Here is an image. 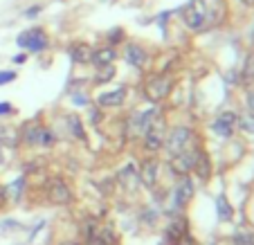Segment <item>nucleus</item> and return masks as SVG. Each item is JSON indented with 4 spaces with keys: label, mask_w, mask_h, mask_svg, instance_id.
<instances>
[{
    "label": "nucleus",
    "mask_w": 254,
    "mask_h": 245,
    "mask_svg": "<svg viewBox=\"0 0 254 245\" xmlns=\"http://www.w3.org/2000/svg\"><path fill=\"white\" fill-rule=\"evenodd\" d=\"M198 153H200V151H189V149H185L183 153L173 155V158H171L173 171L180 173V176H187L189 171H193V167H196V160H198Z\"/></svg>",
    "instance_id": "obj_8"
},
{
    "label": "nucleus",
    "mask_w": 254,
    "mask_h": 245,
    "mask_svg": "<svg viewBox=\"0 0 254 245\" xmlns=\"http://www.w3.org/2000/svg\"><path fill=\"white\" fill-rule=\"evenodd\" d=\"M189 139H191V130L187 128V126H178V128H173L171 133L164 137V149H167V153L171 155H178V153H183L185 149L189 146Z\"/></svg>",
    "instance_id": "obj_4"
},
{
    "label": "nucleus",
    "mask_w": 254,
    "mask_h": 245,
    "mask_svg": "<svg viewBox=\"0 0 254 245\" xmlns=\"http://www.w3.org/2000/svg\"><path fill=\"white\" fill-rule=\"evenodd\" d=\"M236 122H239V117H236L234 113H223V115L216 117L211 128H214L216 135H221V137H232V133H234V128H236Z\"/></svg>",
    "instance_id": "obj_10"
},
{
    "label": "nucleus",
    "mask_w": 254,
    "mask_h": 245,
    "mask_svg": "<svg viewBox=\"0 0 254 245\" xmlns=\"http://www.w3.org/2000/svg\"><path fill=\"white\" fill-rule=\"evenodd\" d=\"M25 61V54H18V57H14V63H23Z\"/></svg>",
    "instance_id": "obj_34"
},
{
    "label": "nucleus",
    "mask_w": 254,
    "mask_h": 245,
    "mask_svg": "<svg viewBox=\"0 0 254 245\" xmlns=\"http://www.w3.org/2000/svg\"><path fill=\"white\" fill-rule=\"evenodd\" d=\"M191 198H193V183H191V178L185 176V178L178 183L176 191H173V205H176V209H183Z\"/></svg>",
    "instance_id": "obj_11"
},
{
    "label": "nucleus",
    "mask_w": 254,
    "mask_h": 245,
    "mask_svg": "<svg viewBox=\"0 0 254 245\" xmlns=\"http://www.w3.org/2000/svg\"><path fill=\"white\" fill-rule=\"evenodd\" d=\"M115 57H117V52L113 48H99L97 52H92L90 63H92V65H97V67H101V65L113 63V61H115Z\"/></svg>",
    "instance_id": "obj_15"
},
{
    "label": "nucleus",
    "mask_w": 254,
    "mask_h": 245,
    "mask_svg": "<svg viewBox=\"0 0 254 245\" xmlns=\"http://www.w3.org/2000/svg\"><path fill=\"white\" fill-rule=\"evenodd\" d=\"M99 239H101V243L104 245H117V236H115V232L111 230V227H106V230H99Z\"/></svg>",
    "instance_id": "obj_25"
},
{
    "label": "nucleus",
    "mask_w": 254,
    "mask_h": 245,
    "mask_svg": "<svg viewBox=\"0 0 254 245\" xmlns=\"http://www.w3.org/2000/svg\"><path fill=\"white\" fill-rule=\"evenodd\" d=\"M23 191H25V178L14 180V183H11L9 187L5 189V193H7V196H9L14 202H18L20 198H23Z\"/></svg>",
    "instance_id": "obj_20"
},
{
    "label": "nucleus",
    "mask_w": 254,
    "mask_h": 245,
    "mask_svg": "<svg viewBox=\"0 0 254 245\" xmlns=\"http://www.w3.org/2000/svg\"><path fill=\"white\" fill-rule=\"evenodd\" d=\"M16 43H18V48L27 50V52H43V50L48 48V34L39 27L25 29V32L18 34Z\"/></svg>",
    "instance_id": "obj_3"
},
{
    "label": "nucleus",
    "mask_w": 254,
    "mask_h": 245,
    "mask_svg": "<svg viewBox=\"0 0 254 245\" xmlns=\"http://www.w3.org/2000/svg\"><path fill=\"white\" fill-rule=\"evenodd\" d=\"M14 79H16V72H11V70H2V72H0V86L11 83Z\"/></svg>",
    "instance_id": "obj_28"
},
{
    "label": "nucleus",
    "mask_w": 254,
    "mask_h": 245,
    "mask_svg": "<svg viewBox=\"0 0 254 245\" xmlns=\"http://www.w3.org/2000/svg\"><path fill=\"white\" fill-rule=\"evenodd\" d=\"M48 198L54 205H70L72 202V191L67 187L65 180L61 178H52L48 183Z\"/></svg>",
    "instance_id": "obj_6"
},
{
    "label": "nucleus",
    "mask_w": 254,
    "mask_h": 245,
    "mask_svg": "<svg viewBox=\"0 0 254 245\" xmlns=\"http://www.w3.org/2000/svg\"><path fill=\"white\" fill-rule=\"evenodd\" d=\"M198 171V176H200L202 180L209 176V160H207V155H202V153H198V160H196V167H193Z\"/></svg>",
    "instance_id": "obj_24"
},
{
    "label": "nucleus",
    "mask_w": 254,
    "mask_h": 245,
    "mask_svg": "<svg viewBox=\"0 0 254 245\" xmlns=\"http://www.w3.org/2000/svg\"><path fill=\"white\" fill-rule=\"evenodd\" d=\"M216 209H218V218H221V221H232V216H234V209H232L230 200H227L225 196H218Z\"/></svg>",
    "instance_id": "obj_19"
},
{
    "label": "nucleus",
    "mask_w": 254,
    "mask_h": 245,
    "mask_svg": "<svg viewBox=\"0 0 254 245\" xmlns=\"http://www.w3.org/2000/svg\"><path fill=\"white\" fill-rule=\"evenodd\" d=\"M245 5H254V0H243Z\"/></svg>",
    "instance_id": "obj_36"
},
{
    "label": "nucleus",
    "mask_w": 254,
    "mask_h": 245,
    "mask_svg": "<svg viewBox=\"0 0 254 245\" xmlns=\"http://www.w3.org/2000/svg\"><path fill=\"white\" fill-rule=\"evenodd\" d=\"M63 245H77V243H63Z\"/></svg>",
    "instance_id": "obj_37"
},
{
    "label": "nucleus",
    "mask_w": 254,
    "mask_h": 245,
    "mask_svg": "<svg viewBox=\"0 0 254 245\" xmlns=\"http://www.w3.org/2000/svg\"><path fill=\"white\" fill-rule=\"evenodd\" d=\"M113 74H115V67H113V63H108V65H101V67H97L95 81L97 83H108L113 79Z\"/></svg>",
    "instance_id": "obj_21"
},
{
    "label": "nucleus",
    "mask_w": 254,
    "mask_h": 245,
    "mask_svg": "<svg viewBox=\"0 0 254 245\" xmlns=\"http://www.w3.org/2000/svg\"><path fill=\"white\" fill-rule=\"evenodd\" d=\"M70 57L74 63H90V57H92V50L83 43H77L70 48Z\"/></svg>",
    "instance_id": "obj_17"
},
{
    "label": "nucleus",
    "mask_w": 254,
    "mask_h": 245,
    "mask_svg": "<svg viewBox=\"0 0 254 245\" xmlns=\"http://www.w3.org/2000/svg\"><path fill=\"white\" fill-rule=\"evenodd\" d=\"M23 142L29 144V146H52L54 144V135H52L50 128H45V126L32 122V124L23 126Z\"/></svg>",
    "instance_id": "obj_2"
},
{
    "label": "nucleus",
    "mask_w": 254,
    "mask_h": 245,
    "mask_svg": "<svg viewBox=\"0 0 254 245\" xmlns=\"http://www.w3.org/2000/svg\"><path fill=\"white\" fill-rule=\"evenodd\" d=\"M124 97H126V88H117V90H111V92L99 95L97 97V104H99V106H106V108L120 106L122 101H124Z\"/></svg>",
    "instance_id": "obj_13"
},
{
    "label": "nucleus",
    "mask_w": 254,
    "mask_h": 245,
    "mask_svg": "<svg viewBox=\"0 0 254 245\" xmlns=\"http://www.w3.org/2000/svg\"><path fill=\"white\" fill-rule=\"evenodd\" d=\"M126 61H128L130 65L142 67L144 63H146V52H144L139 45H128V48H126Z\"/></svg>",
    "instance_id": "obj_16"
},
{
    "label": "nucleus",
    "mask_w": 254,
    "mask_h": 245,
    "mask_svg": "<svg viewBox=\"0 0 254 245\" xmlns=\"http://www.w3.org/2000/svg\"><path fill=\"white\" fill-rule=\"evenodd\" d=\"M11 113H14V106L7 104V101H2V104H0V115H11Z\"/></svg>",
    "instance_id": "obj_30"
},
{
    "label": "nucleus",
    "mask_w": 254,
    "mask_h": 245,
    "mask_svg": "<svg viewBox=\"0 0 254 245\" xmlns=\"http://www.w3.org/2000/svg\"><path fill=\"white\" fill-rule=\"evenodd\" d=\"M120 180H122V184H124L126 189H137V183H139V176L135 173V169L133 167H126V169H122L120 171Z\"/></svg>",
    "instance_id": "obj_18"
},
{
    "label": "nucleus",
    "mask_w": 254,
    "mask_h": 245,
    "mask_svg": "<svg viewBox=\"0 0 254 245\" xmlns=\"http://www.w3.org/2000/svg\"><path fill=\"white\" fill-rule=\"evenodd\" d=\"M160 117V113L155 108H149L144 113H137V115H130L128 124H126V135L128 137H142L146 130L153 126V122Z\"/></svg>",
    "instance_id": "obj_1"
},
{
    "label": "nucleus",
    "mask_w": 254,
    "mask_h": 245,
    "mask_svg": "<svg viewBox=\"0 0 254 245\" xmlns=\"http://www.w3.org/2000/svg\"><path fill=\"white\" fill-rule=\"evenodd\" d=\"M39 11H41V7H32V9L27 11V16H29V18H32V16H36V14H39Z\"/></svg>",
    "instance_id": "obj_32"
},
{
    "label": "nucleus",
    "mask_w": 254,
    "mask_h": 245,
    "mask_svg": "<svg viewBox=\"0 0 254 245\" xmlns=\"http://www.w3.org/2000/svg\"><path fill=\"white\" fill-rule=\"evenodd\" d=\"M5 162V153H2V149H0V164Z\"/></svg>",
    "instance_id": "obj_35"
},
{
    "label": "nucleus",
    "mask_w": 254,
    "mask_h": 245,
    "mask_svg": "<svg viewBox=\"0 0 254 245\" xmlns=\"http://www.w3.org/2000/svg\"><path fill=\"white\" fill-rule=\"evenodd\" d=\"M67 124H70V130L72 135L77 139H86V135H83V126H81V120H79L77 115H67Z\"/></svg>",
    "instance_id": "obj_22"
},
{
    "label": "nucleus",
    "mask_w": 254,
    "mask_h": 245,
    "mask_svg": "<svg viewBox=\"0 0 254 245\" xmlns=\"http://www.w3.org/2000/svg\"><path fill=\"white\" fill-rule=\"evenodd\" d=\"M18 142V135L9 128V126H0V144H9L14 146Z\"/></svg>",
    "instance_id": "obj_23"
},
{
    "label": "nucleus",
    "mask_w": 254,
    "mask_h": 245,
    "mask_svg": "<svg viewBox=\"0 0 254 245\" xmlns=\"http://www.w3.org/2000/svg\"><path fill=\"white\" fill-rule=\"evenodd\" d=\"M248 104H250V108L254 111V92H250V95H248Z\"/></svg>",
    "instance_id": "obj_33"
},
{
    "label": "nucleus",
    "mask_w": 254,
    "mask_h": 245,
    "mask_svg": "<svg viewBox=\"0 0 254 245\" xmlns=\"http://www.w3.org/2000/svg\"><path fill=\"white\" fill-rule=\"evenodd\" d=\"M171 92V79L169 77H151L146 81V97L151 101H162Z\"/></svg>",
    "instance_id": "obj_7"
},
{
    "label": "nucleus",
    "mask_w": 254,
    "mask_h": 245,
    "mask_svg": "<svg viewBox=\"0 0 254 245\" xmlns=\"http://www.w3.org/2000/svg\"><path fill=\"white\" fill-rule=\"evenodd\" d=\"M245 83H250V81H254V57L250 59V63H248V67H245Z\"/></svg>",
    "instance_id": "obj_29"
},
{
    "label": "nucleus",
    "mask_w": 254,
    "mask_h": 245,
    "mask_svg": "<svg viewBox=\"0 0 254 245\" xmlns=\"http://www.w3.org/2000/svg\"><path fill=\"white\" fill-rule=\"evenodd\" d=\"M158 162L155 160H146L142 164V173H139V183H144L146 187H153L158 183Z\"/></svg>",
    "instance_id": "obj_12"
},
{
    "label": "nucleus",
    "mask_w": 254,
    "mask_h": 245,
    "mask_svg": "<svg viewBox=\"0 0 254 245\" xmlns=\"http://www.w3.org/2000/svg\"><path fill=\"white\" fill-rule=\"evenodd\" d=\"M183 18L191 29H202L205 27V18H207L205 0H191L187 7H183Z\"/></svg>",
    "instance_id": "obj_5"
},
{
    "label": "nucleus",
    "mask_w": 254,
    "mask_h": 245,
    "mask_svg": "<svg viewBox=\"0 0 254 245\" xmlns=\"http://www.w3.org/2000/svg\"><path fill=\"white\" fill-rule=\"evenodd\" d=\"M5 198H7V193H5V187L0 184V207L5 205Z\"/></svg>",
    "instance_id": "obj_31"
},
{
    "label": "nucleus",
    "mask_w": 254,
    "mask_h": 245,
    "mask_svg": "<svg viewBox=\"0 0 254 245\" xmlns=\"http://www.w3.org/2000/svg\"><path fill=\"white\" fill-rule=\"evenodd\" d=\"M234 245H252V234H250V232H236Z\"/></svg>",
    "instance_id": "obj_27"
},
{
    "label": "nucleus",
    "mask_w": 254,
    "mask_h": 245,
    "mask_svg": "<svg viewBox=\"0 0 254 245\" xmlns=\"http://www.w3.org/2000/svg\"><path fill=\"white\" fill-rule=\"evenodd\" d=\"M236 124L243 130H248V133H254V115H241Z\"/></svg>",
    "instance_id": "obj_26"
},
{
    "label": "nucleus",
    "mask_w": 254,
    "mask_h": 245,
    "mask_svg": "<svg viewBox=\"0 0 254 245\" xmlns=\"http://www.w3.org/2000/svg\"><path fill=\"white\" fill-rule=\"evenodd\" d=\"M164 137H167V135H164V122H162V117H158V120L153 122V126L144 133V144H146L149 151H158V149H162Z\"/></svg>",
    "instance_id": "obj_9"
},
{
    "label": "nucleus",
    "mask_w": 254,
    "mask_h": 245,
    "mask_svg": "<svg viewBox=\"0 0 254 245\" xmlns=\"http://www.w3.org/2000/svg\"><path fill=\"white\" fill-rule=\"evenodd\" d=\"M252 245H254V234H252Z\"/></svg>",
    "instance_id": "obj_38"
},
{
    "label": "nucleus",
    "mask_w": 254,
    "mask_h": 245,
    "mask_svg": "<svg viewBox=\"0 0 254 245\" xmlns=\"http://www.w3.org/2000/svg\"><path fill=\"white\" fill-rule=\"evenodd\" d=\"M183 236H187V221H185V218H176V221H171V225L167 227V239L171 241V243H178Z\"/></svg>",
    "instance_id": "obj_14"
}]
</instances>
